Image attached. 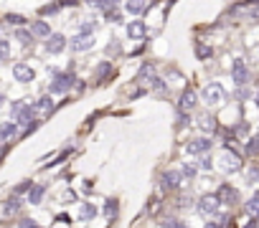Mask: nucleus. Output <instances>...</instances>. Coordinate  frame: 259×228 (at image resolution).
I'll use <instances>...</instances> for the list:
<instances>
[{
  "mask_svg": "<svg viewBox=\"0 0 259 228\" xmlns=\"http://www.w3.org/2000/svg\"><path fill=\"white\" fill-rule=\"evenodd\" d=\"M196 165H198L201 170H211V168H213V162H211V158H208V155H201Z\"/></svg>",
  "mask_w": 259,
  "mask_h": 228,
  "instance_id": "nucleus-33",
  "label": "nucleus"
},
{
  "mask_svg": "<svg viewBox=\"0 0 259 228\" xmlns=\"http://www.w3.org/2000/svg\"><path fill=\"white\" fill-rule=\"evenodd\" d=\"M69 46V41H66V36H61V33H51L49 38H46V51L49 54H61L64 48Z\"/></svg>",
  "mask_w": 259,
  "mask_h": 228,
  "instance_id": "nucleus-9",
  "label": "nucleus"
},
{
  "mask_svg": "<svg viewBox=\"0 0 259 228\" xmlns=\"http://www.w3.org/2000/svg\"><path fill=\"white\" fill-rule=\"evenodd\" d=\"M8 56H11V44L0 41V61H8Z\"/></svg>",
  "mask_w": 259,
  "mask_h": 228,
  "instance_id": "nucleus-30",
  "label": "nucleus"
},
{
  "mask_svg": "<svg viewBox=\"0 0 259 228\" xmlns=\"http://www.w3.org/2000/svg\"><path fill=\"white\" fill-rule=\"evenodd\" d=\"M33 106H36V112H44V114H49V112H54V99H51V96H41V99L36 102Z\"/></svg>",
  "mask_w": 259,
  "mask_h": 228,
  "instance_id": "nucleus-20",
  "label": "nucleus"
},
{
  "mask_svg": "<svg viewBox=\"0 0 259 228\" xmlns=\"http://www.w3.org/2000/svg\"><path fill=\"white\" fill-rule=\"evenodd\" d=\"M6 20H8V23H13V26H23V23H26V18H23V16H18V13H8V16H6Z\"/></svg>",
  "mask_w": 259,
  "mask_h": 228,
  "instance_id": "nucleus-32",
  "label": "nucleus"
},
{
  "mask_svg": "<svg viewBox=\"0 0 259 228\" xmlns=\"http://www.w3.org/2000/svg\"><path fill=\"white\" fill-rule=\"evenodd\" d=\"M92 6H94L97 10L107 13V10H112V8H117V0H92Z\"/></svg>",
  "mask_w": 259,
  "mask_h": 228,
  "instance_id": "nucleus-22",
  "label": "nucleus"
},
{
  "mask_svg": "<svg viewBox=\"0 0 259 228\" xmlns=\"http://www.w3.org/2000/svg\"><path fill=\"white\" fill-rule=\"evenodd\" d=\"M244 210H246L249 216H259V193H256V196H254L246 206H244Z\"/></svg>",
  "mask_w": 259,
  "mask_h": 228,
  "instance_id": "nucleus-25",
  "label": "nucleus"
},
{
  "mask_svg": "<svg viewBox=\"0 0 259 228\" xmlns=\"http://www.w3.org/2000/svg\"><path fill=\"white\" fill-rule=\"evenodd\" d=\"M11 112H13V120L23 127H28V122H33V117H36V106L28 102H16L11 106Z\"/></svg>",
  "mask_w": 259,
  "mask_h": 228,
  "instance_id": "nucleus-2",
  "label": "nucleus"
},
{
  "mask_svg": "<svg viewBox=\"0 0 259 228\" xmlns=\"http://www.w3.org/2000/svg\"><path fill=\"white\" fill-rule=\"evenodd\" d=\"M211 150V140L208 137H193L188 144H186V152H191V155H206V152Z\"/></svg>",
  "mask_w": 259,
  "mask_h": 228,
  "instance_id": "nucleus-7",
  "label": "nucleus"
},
{
  "mask_svg": "<svg viewBox=\"0 0 259 228\" xmlns=\"http://www.w3.org/2000/svg\"><path fill=\"white\" fill-rule=\"evenodd\" d=\"M13 76H16V82L28 84V82L36 79V71H33L28 64H16V66H13Z\"/></svg>",
  "mask_w": 259,
  "mask_h": 228,
  "instance_id": "nucleus-11",
  "label": "nucleus"
},
{
  "mask_svg": "<svg viewBox=\"0 0 259 228\" xmlns=\"http://www.w3.org/2000/svg\"><path fill=\"white\" fill-rule=\"evenodd\" d=\"M180 182H183V172H180V170H165L163 178H160V188H163V190H173V188H178Z\"/></svg>",
  "mask_w": 259,
  "mask_h": 228,
  "instance_id": "nucleus-10",
  "label": "nucleus"
},
{
  "mask_svg": "<svg viewBox=\"0 0 259 228\" xmlns=\"http://www.w3.org/2000/svg\"><path fill=\"white\" fill-rule=\"evenodd\" d=\"M18 134V122H3L0 124V142H8Z\"/></svg>",
  "mask_w": 259,
  "mask_h": 228,
  "instance_id": "nucleus-15",
  "label": "nucleus"
},
{
  "mask_svg": "<svg viewBox=\"0 0 259 228\" xmlns=\"http://www.w3.org/2000/svg\"><path fill=\"white\" fill-rule=\"evenodd\" d=\"M178 124H180V127L188 124V114H186V112H178Z\"/></svg>",
  "mask_w": 259,
  "mask_h": 228,
  "instance_id": "nucleus-39",
  "label": "nucleus"
},
{
  "mask_svg": "<svg viewBox=\"0 0 259 228\" xmlns=\"http://www.w3.org/2000/svg\"><path fill=\"white\" fill-rule=\"evenodd\" d=\"M196 170H198V165H188V162H183V165H180L183 178H196Z\"/></svg>",
  "mask_w": 259,
  "mask_h": 228,
  "instance_id": "nucleus-27",
  "label": "nucleus"
},
{
  "mask_svg": "<svg viewBox=\"0 0 259 228\" xmlns=\"http://www.w3.org/2000/svg\"><path fill=\"white\" fill-rule=\"evenodd\" d=\"M109 68H112V66H109L107 61H102V66L97 68V79H99V82H102V79H104V76L109 74Z\"/></svg>",
  "mask_w": 259,
  "mask_h": 228,
  "instance_id": "nucleus-35",
  "label": "nucleus"
},
{
  "mask_svg": "<svg viewBox=\"0 0 259 228\" xmlns=\"http://www.w3.org/2000/svg\"><path fill=\"white\" fill-rule=\"evenodd\" d=\"M74 51H89V48H94V36L92 33H77L71 38V44H69Z\"/></svg>",
  "mask_w": 259,
  "mask_h": 228,
  "instance_id": "nucleus-8",
  "label": "nucleus"
},
{
  "mask_svg": "<svg viewBox=\"0 0 259 228\" xmlns=\"http://www.w3.org/2000/svg\"><path fill=\"white\" fill-rule=\"evenodd\" d=\"M3 102H6V96H3V94H0V106H3Z\"/></svg>",
  "mask_w": 259,
  "mask_h": 228,
  "instance_id": "nucleus-43",
  "label": "nucleus"
},
{
  "mask_svg": "<svg viewBox=\"0 0 259 228\" xmlns=\"http://www.w3.org/2000/svg\"><path fill=\"white\" fill-rule=\"evenodd\" d=\"M256 106H259V92H256Z\"/></svg>",
  "mask_w": 259,
  "mask_h": 228,
  "instance_id": "nucleus-45",
  "label": "nucleus"
},
{
  "mask_svg": "<svg viewBox=\"0 0 259 228\" xmlns=\"http://www.w3.org/2000/svg\"><path fill=\"white\" fill-rule=\"evenodd\" d=\"M221 226H224V223H211V226H206V228H221Z\"/></svg>",
  "mask_w": 259,
  "mask_h": 228,
  "instance_id": "nucleus-42",
  "label": "nucleus"
},
{
  "mask_svg": "<svg viewBox=\"0 0 259 228\" xmlns=\"http://www.w3.org/2000/svg\"><path fill=\"white\" fill-rule=\"evenodd\" d=\"M155 79V64L153 61H145L137 71V82H153Z\"/></svg>",
  "mask_w": 259,
  "mask_h": 228,
  "instance_id": "nucleus-13",
  "label": "nucleus"
},
{
  "mask_svg": "<svg viewBox=\"0 0 259 228\" xmlns=\"http://www.w3.org/2000/svg\"><path fill=\"white\" fill-rule=\"evenodd\" d=\"M178 228H188V226H183V223H178Z\"/></svg>",
  "mask_w": 259,
  "mask_h": 228,
  "instance_id": "nucleus-44",
  "label": "nucleus"
},
{
  "mask_svg": "<svg viewBox=\"0 0 259 228\" xmlns=\"http://www.w3.org/2000/svg\"><path fill=\"white\" fill-rule=\"evenodd\" d=\"M196 99H198L196 92H193V89H186V92H183V96H180V104H178L180 112H191V109L196 106Z\"/></svg>",
  "mask_w": 259,
  "mask_h": 228,
  "instance_id": "nucleus-14",
  "label": "nucleus"
},
{
  "mask_svg": "<svg viewBox=\"0 0 259 228\" xmlns=\"http://www.w3.org/2000/svg\"><path fill=\"white\" fill-rule=\"evenodd\" d=\"M16 38H18V41H21L23 46H31L36 36H33L31 30H23V28H18V30H16Z\"/></svg>",
  "mask_w": 259,
  "mask_h": 228,
  "instance_id": "nucleus-24",
  "label": "nucleus"
},
{
  "mask_svg": "<svg viewBox=\"0 0 259 228\" xmlns=\"http://www.w3.org/2000/svg\"><path fill=\"white\" fill-rule=\"evenodd\" d=\"M216 196L221 198V203H226V206H234V203H236V190H234L231 185H226V182H221V188H218Z\"/></svg>",
  "mask_w": 259,
  "mask_h": 228,
  "instance_id": "nucleus-12",
  "label": "nucleus"
},
{
  "mask_svg": "<svg viewBox=\"0 0 259 228\" xmlns=\"http://www.w3.org/2000/svg\"><path fill=\"white\" fill-rule=\"evenodd\" d=\"M104 16H107V20H112V23H122V13H120L117 8H112V10H107Z\"/></svg>",
  "mask_w": 259,
  "mask_h": 228,
  "instance_id": "nucleus-29",
  "label": "nucleus"
},
{
  "mask_svg": "<svg viewBox=\"0 0 259 228\" xmlns=\"http://www.w3.org/2000/svg\"><path fill=\"white\" fill-rule=\"evenodd\" d=\"M231 79H234V84H236V86H246V84H249V68H246L244 58H234Z\"/></svg>",
  "mask_w": 259,
  "mask_h": 228,
  "instance_id": "nucleus-5",
  "label": "nucleus"
},
{
  "mask_svg": "<svg viewBox=\"0 0 259 228\" xmlns=\"http://www.w3.org/2000/svg\"><path fill=\"white\" fill-rule=\"evenodd\" d=\"M64 6L61 3H51V6H44L41 8V16H51V13H56V10H61Z\"/></svg>",
  "mask_w": 259,
  "mask_h": 228,
  "instance_id": "nucleus-31",
  "label": "nucleus"
},
{
  "mask_svg": "<svg viewBox=\"0 0 259 228\" xmlns=\"http://www.w3.org/2000/svg\"><path fill=\"white\" fill-rule=\"evenodd\" d=\"M127 13H132V16H142L145 10H147V0H127Z\"/></svg>",
  "mask_w": 259,
  "mask_h": 228,
  "instance_id": "nucleus-19",
  "label": "nucleus"
},
{
  "mask_svg": "<svg viewBox=\"0 0 259 228\" xmlns=\"http://www.w3.org/2000/svg\"><path fill=\"white\" fill-rule=\"evenodd\" d=\"M31 188H33V182H31V180H23L21 185H16L13 193H16V196H21V193H26V190H31Z\"/></svg>",
  "mask_w": 259,
  "mask_h": 228,
  "instance_id": "nucleus-34",
  "label": "nucleus"
},
{
  "mask_svg": "<svg viewBox=\"0 0 259 228\" xmlns=\"http://www.w3.org/2000/svg\"><path fill=\"white\" fill-rule=\"evenodd\" d=\"M246 155H259V134L249 140V144H246Z\"/></svg>",
  "mask_w": 259,
  "mask_h": 228,
  "instance_id": "nucleus-28",
  "label": "nucleus"
},
{
  "mask_svg": "<svg viewBox=\"0 0 259 228\" xmlns=\"http://www.w3.org/2000/svg\"><path fill=\"white\" fill-rule=\"evenodd\" d=\"M153 86H155V89H160V92H165V82H163V79H158V76L153 79Z\"/></svg>",
  "mask_w": 259,
  "mask_h": 228,
  "instance_id": "nucleus-41",
  "label": "nucleus"
},
{
  "mask_svg": "<svg viewBox=\"0 0 259 228\" xmlns=\"http://www.w3.org/2000/svg\"><path fill=\"white\" fill-rule=\"evenodd\" d=\"M97 216V208L92 206V203H82V208H79V218L82 220H89V218H94Z\"/></svg>",
  "mask_w": 259,
  "mask_h": 228,
  "instance_id": "nucleus-23",
  "label": "nucleus"
},
{
  "mask_svg": "<svg viewBox=\"0 0 259 228\" xmlns=\"http://www.w3.org/2000/svg\"><path fill=\"white\" fill-rule=\"evenodd\" d=\"M218 165H221V170L224 172H239L241 170V160H239V155L234 150H229V147H224L218 152Z\"/></svg>",
  "mask_w": 259,
  "mask_h": 228,
  "instance_id": "nucleus-3",
  "label": "nucleus"
},
{
  "mask_svg": "<svg viewBox=\"0 0 259 228\" xmlns=\"http://www.w3.org/2000/svg\"><path fill=\"white\" fill-rule=\"evenodd\" d=\"M21 206H23V203H21V198H18V196H13V198L3 206V210H6V216H13V213H18V210H21Z\"/></svg>",
  "mask_w": 259,
  "mask_h": 228,
  "instance_id": "nucleus-21",
  "label": "nucleus"
},
{
  "mask_svg": "<svg viewBox=\"0 0 259 228\" xmlns=\"http://www.w3.org/2000/svg\"><path fill=\"white\" fill-rule=\"evenodd\" d=\"M127 36L130 38H145V23L142 20H132V23H127Z\"/></svg>",
  "mask_w": 259,
  "mask_h": 228,
  "instance_id": "nucleus-17",
  "label": "nucleus"
},
{
  "mask_svg": "<svg viewBox=\"0 0 259 228\" xmlns=\"http://www.w3.org/2000/svg\"><path fill=\"white\" fill-rule=\"evenodd\" d=\"M71 86H77V79H74V74L69 71H54V82L49 84V92L51 94H66Z\"/></svg>",
  "mask_w": 259,
  "mask_h": 228,
  "instance_id": "nucleus-1",
  "label": "nucleus"
},
{
  "mask_svg": "<svg viewBox=\"0 0 259 228\" xmlns=\"http://www.w3.org/2000/svg\"><path fill=\"white\" fill-rule=\"evenodd\" d=\"M18 228H39V226H36L33 218H23V220H18Z\"/></svg>",
  "mask_w": 259,
  "mask_h": 228,
  "instance_id": "nucleus-36",
  "label": "nucleus"
},
{
  "mask_svg": "<svg viewBox=\"0 0 259 228\" xmlns=\"http://www.w3.org/2000/svg\"><path fill=\"white\" fill-rule=\"evenodd\" d=\"M198 127H203L206 132H213V130H216V124H213V117H211V114H203V117L198 120Z\"/></svg>",
  "mask_w": 259,
  "mask_h": 228,
  "instance_id": "nucleus-26",
  "label": "nucleus"
},
{
  "mask_svg": "<svg viewBox=\"0 0 259 228\" xmlns=\"http://www.w3.org/2000/svg\"><path fill=\"white\" fill-rule=\"evenodd\" d=\"M201 96H203L208 104H224V102H226V89L221 86L218 82H211V84H206V86H203Z\"/></svg>",
  "mask_w": 259,
  "mask_h": 228,
  "instance_id": "nucleus-4",
  "label": "nucleus"
},
{
  "mask_svg": "<svg viewBox=\"0 0 259 228\" xmlns=\"http://www.w3.org/2000/svg\"><path fill=\"white\" fill-rule=\"evenodd\" d=\"M198 210L206 213V216H216V213L221 210V198H218V196H201Z\"/></svg>",
  "mask_w": 259,
  "mask_h": 228,
  "instance_id": "nucleus-6",
  "label": "nucleus"
},
{
  "mask_svg": "<svg viewBox=\"0 0 259 228\" xmlns=\"http://www.w3.org/2000/svg\"><path fill=\"white\" fill-rule=\"evenodd\" d=\"M31 33H33L36 38H49V36H51V28H49L46 20H36V23L31 26Z\"/></svg>",
  "mask_w": 259,
  "mask_h": 228,
  "instance_id": "nucleus-16",
  "label": "nucleus"
},
{
  "mask_svg": "<svg viewBox=\"0 0 259 228\" xmlns=\"http://www.w3.org/2000/svg\"><path fill=\"white\" fill-rule=\"evenodd\" d=\"M196 54L206 58V56H211V48H208V46H198V48H196Z\"/></svg>",
  "mask_w": 259,
  "mask_h": 228,
  "instance_id": "nucleus-40",
  "label": "nucleus"
},
{
  "mask_svg": "<svg viewBox=\"0 0 259 228\" xmlns=\"http://www.w3.org/2000/svg\"><path fill=\"white\" fill-rule=\"evenodd\" d=\"M44 193H46V185H33V188L28 190V203H31V206H39L41 198H44Z\"/></svg>",
  "mask_w": 259,
  "mask_h": 228,
  "instance_id": "nucleus-18",
  "label": "nucleus"
},
{
  "mask_svg": "<svg viewBox=\"0 0 259 228\" xmlns=\"http://www.w3.org/2000/svg\"><path fill=\"white\" fill-rule=\"evenodd\" d=\"M256 228H259V216H256Z\"/></svg>",
  "mask_w": 259,
  "mask_h": 228,
  "instance_id": "nucleus-46",
  "label": "nucleus"
},
{
  "mask_svg": "<svg viewBox=\"0 0 259 228\" xmlns=\"http://www.w3.org/2000/svg\"><path fill=\"white\" fill-rule=\"evenodd\" d=\"M249 182H259V165H254L249 170Z\"/></svg>",
  "mask_w": 259,
  "mask_h": 228,
  "instance_id": "nucleus-37",
  "label": "nucleus"
},
{
  "mask_svg": "<svg viewBox=\"0 0 259 228\" xmlns=\"http://www.w3.org/2000/svg\"><path fill=\"white\" fill-rule=\"evenodd\" d=\"M115 210H117L115 200H107V206H104V213H107V216H115Z\"/></svg>",
  "mask_w": 259,
  "mask_h": 228,
  "instance_id": "nucleus-38",
  "label": "nucleus"
}]
</instances>
